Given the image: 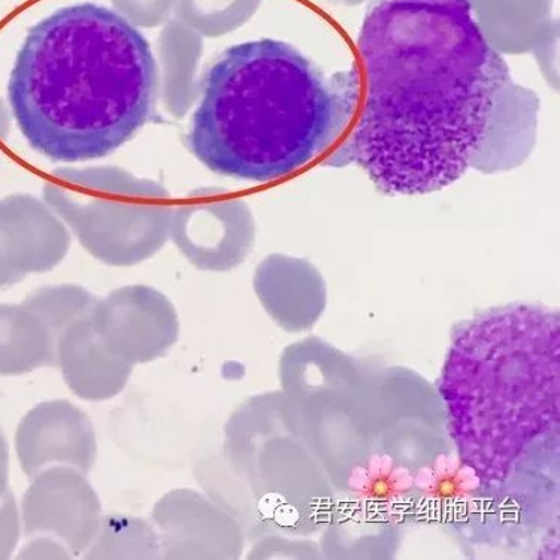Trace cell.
Segmentation results:
<instances>
[{
	"instance_id": "12",
	"label": "cell",
	"mask_w": 560,
	"mask_h": 560,
	"mask_svg": "<svg viewBox=\"0 0 560 560\" xmlns=\"http://www.w3.org/2000/svg\"><path fill=\"white\" fill-rule=\"evenodd\" d=\"M69 248L71 233L51 207L23 200L0 208V288L26 273L51 271Z\"/></svg>"
},
{
	"instance_id": "16",
	"label": "cell",
	"mask_w": 560,
	"mask_h": 560,
	"mask_svg": "<svg viewBox=\"0 0 560 560\" xmlns=\"http://www.w3.org/2000/svg\"><path fill=\"white\" fill-rule=\"evenodd\" d=\"M57 366V338L27 305L0 304V377Z\"/></svg>"
},
{
	"instance_id": "13",
	"label": "cell",
	"mask_w": 560,
	"mask_h": 560,
	"mask_svg": "<svg viewBox=\"0 0 560 560\" xmlns=\"http://www.w3.org/2000/svg\"><path fill=\"white\" fill-rule=\"evenodd\" d=\"M255 290L272 320L290 334L310 330L325 313V283L304 260L269 256L256 269Z\"/></svg>"
},
{
	"instance_id": "1",
	"label": "cell",
	"mask_w": 560,
	"mask_h": 560,
	"mask_svg": "<svg viewBox=\"0 0 560 560\" xmlns=\"http://www.w3.org/2000/svg\"><path fill=\"white\" fill-rule=\"evenodd\" d=\"M345 153L383 195L440 191L483 150L510 83L469 0H374Z\"/></svg>"
},
{
	"instance_id": "20",
	"label": "cell",
	"mask_w": 560,
	"mask_h": 560,
	"mask_svg": "<svg viewBox=\"0 0 560 560\" xmlns=\"http://www.w3.org/2000/svg\"><path fill=\"white\" fill-rule=\"evenodd\" d=\"M23 304L47 323L59 341L61 332L72 322L95 311L97 300L80 285L63 284L36 290Z\"/></svg>"
},
{
	"instance_id": "6",
	"label": "cell",
	"mask_w": 560,
	"mask_h": 560,
	"mask_svg": "<svg viewBox=\"0 0 560 560\" xmlns=\"http://www.w3.org/2000/svg\"><path fill=\"white\" fill-rule=\"evenodd\" d=\"M45 198L81 245L109 267H133L170 240L173 202L162 184L121 167H61Z\"/></svg>"
},
{
	"instance_id": "17",
	"label": "cell",
	"mask_w": 560,
	"mask_h": 560,
	"mask_svg": "<svg viewBox=\"0 0 560 560\" xmlns=\"http://www.w3.org/2000/svg\"><path fill=\"white\" fill-rule=\"evenodd\" d=\"M490 43L523 44L547 26L550 0H469Z\"/></svg>"
},
{
	"instance_id": "23",
	"label": "cell",
	"mask_w": 560,
	"mask_h": 560,
	"mask_svg": "<svg viewBox=\"0 0 560 560\" xmlns=\"http://www.w3.org/2000/svg\"><path fill=\"white\" fill-rule=\"evenodd\" d=\"M19 559H73L71 551L48 538H27L26 546L20 551Z\"/></svg>"
},
{
	"instance_id": "8",
	"label": "cell",
	"mask_w": 560,
	"mask_h": 560,
	"mask_svg": "<svg viewBox=\"0 0 560 560\" xmlns=\"http://www.w3.org/2000/svg\"><path fill=\"white\" fill-rule=\"evenodd\" d=\"M31 480L20 506L24 537L52 539L73 558H81L104 517L88 474L71 466H52Z\"/></svg>"
},
{
	"instance_id": "3",
	"label": "cell",
	"mask_w": 560,
	"mask_h": 560,
	"mask_svg": "<svg viewBox=\"0 0 560 560\" xmlns=\"http://www.w3.org/2000/svg\"><path fill=\"white\" fill-rule=\"evenodd\" d=\"M158 95L149 40L92 2L61 7L28 28L8 81L20 132L55 163L113 154L149 122Z\"/></svg>"
},
{
	"instance_id": "10",
	"label": "cell",
	"mask_w": 560,
	"mask_h": 560,
	"mask_svg": "<svg viewBox=\"0 0 560 560\" xmlns=\"http://www.w3.org/2000/svg\"><path fill=\"white\" fill-rule=\"evenodd\" d=\"M93 323L106 349L132 366L163 358L178 341L177 310L149 285H126L97 300Z\"/></svg>"
},
{
	"instance_id": "15",
	"label": "cell",
	"mask_w": 560,
	"mask_h": 560,
	"mask_svg": "<svg viewBox=\"0 0 560 560\" xmlns=\"http://www.w3.org/2000/svg\"><path fill=\"white\" fill-rule=\"evenodd\" d=\"M202 36L178 19L170 20L159 35V89L171 116L183 118L199 97L198 69Z\"/></svg>"
},
{
	"instance_id": "18",
	"label": "cell",
	"mask_w": 560,
	"mask_h": 560,
	"mask_svg": "<svg viewBox=\"0 0 560 560\" xmlns=\"http://www.w3.org/2000/svg\"><path fill=\"white\" fill-rule=\"evenodd\" d=\"M97 560L162 559V547L153 523L126 514L102 517L100 530L81 556Z\"/></svg>"
},
{
	"instance_id": "2",
	"label": "cell",
	"mask_w": 560,
	"mask_h": 560,
	"mask_svg": "<svg viewBox=\"0 0 560 560\" xmlns=\"http://www.w3.org/2000/svg\"><path fill=\"white\" fill-rule=\"evenodd\" d=\"M436 392L474 493L559 501L558 311L518 302L459 323Z\"/></svg>"
},
{
	"instance_id": "22",
	"label": "cell",
	"mask_w": 560,
	"mask_h": 560,
	"mask_svg": "<svg viewBox=\"0 0 560 560\" xmlns=\"http://www.w3.org/2000/svg\"><path fill=\"white\" fill-rule=\"evenodd\" d=\"M22 514L14 493L8 489L0 497V560L12 558L22 538Z\"/></svg>"
},
{
	"instance_id": "21",
	"label": "cell",
	"mask_w": 560,
	"mask_h": 560,
	"mask_svg": "<svg viewBox=\"0 0 560 560\" xmlns=\"http://www.w3.org/2000/svg\"><path fill=\"white\" fill-rule=\"evenodd\" d=\"M114 11L135 27L153 28L170 22L177 0H112Z\"/></svg>"
},
{
	"instance_id": "9",
	"label": "cell",
	"mask_w": 560,
	"mask_h": 560,
	"mask_svg": "<svg viewBox=\"0 0 560 560\" xmlns=\"http://www.w3.org/2000/svg\"><path fill=\"white\" fill-rule=\"evenodd\" d=\"M151 523L166 560H233L243 555L241 523L210 494L175 489L151 511Z\"/></svg>"
},
{
	"instance_id": "5",
	"label": "cell",
	"mask_w": 560,
	"mask_h": 560,
	"mask_svg": "<svg viewBox=\"0 0 560 560\" xmlns=\"http://www.w3.org/2000/svg\"><path fill=\"white\" fill-rule=\"evenodd\" d=\"M198 477L241 523L245 538L316 534L335 506L334 486L283 392L255 396L233 412L223 462H202Z\"/></svg>"
},
{
	"instance_id": "7",
	"label": "cell",
	"mask_w": 560,
	"mask_h": 560,
	"mask_svg": "<svg viewBox=\"0 0 560 560\" xmlns=\"http://www.w3.org/2000/svg\"><path fill=\"white\" fill-rule=\"evenodd\" d=\"M256 226L244 200L222 189H198L173 208L170 238L202 271L226 272L253 250Z\"/></svg>"
},
{
	"instance_id": "25",
	"label": "cell",
	"mask_w": 560,
	"mask_h": 560,
	"mask_svg": "<svg viewBox=\"0 0 560 560\" xmlns=\"http://www.w3.org/2000/svg\"><path fill=\"white\" fill-rule=\"evenodd\" d=\"M335 3H341V5H359V3L365 2V0H332Z\"/></svg>"
},
{
	"instance_id": "4",
	"label": "cell",
	"mask_w": 560,
	"mask_h": 560,
	"mask_svg": "<svg viewBox=\"0 0 560 560\" xmlns=\"http://www.w3.org/2000/svg\"><path fill=\"white\" fill-rule=\"evenodd\" d=\"M358 95V68L326 78L283 40L232 45L200 81L187 145L222 177L278 182L346 137Z\"/></svg>"
},
{
	"instance_id": "24",
	"label": "cell",
	"mask_w": 560,
	"mask_h": 560,
	"mask_svg": "<svg viewBox=\"0 0 560 560\" xmlns=\"http://www.w3.org/2000/svg\"><path fill=\"white\" fill-rule=\"evenodd\" d=\"M10 489V448L5 435L0 431V497Z\"/></svg>"
},
{
	"instance_id": "11",
	"label": "cell",
	"mask_w": 560,
	"mask_h": 560,
	"mask_svg": "<svg viewBox=\"0 0 560 560\" xmlns=\"http://www.w3.org/2000/svg\"><path fill=\"white\" fill-rule=\"evenodd\" d=\"M15 452L28 478L52 466L89 474L97 455L95 428L72 402L47 400L23 417L15 432Z\"/></svg>"
},
{
	"instance_id": "19",
	"label": "cell",
	"mask_w": 560,
	"mask_h": 560,
	"mask_svg": "<svg viewBox=\"0 0 560 560\" xmlns=\"http://www.w3.org/2000/svg\"><path fill=\"white\" fill-rule=\"evenodd\" d=\"M260 3L261 0H177L174 14L200 36L217 38L247 23Z\"/></svg>"
},
{
	"instance_id": "14",
	"label": "cell",
	"mask_w": 560,
	"mask_h": 560,
	"mask_svg": "<svg viewBox=\"0 0 560 560\" xmlns=\"http://www.w3.org/2000/svg\"><path fill=\"white\" fill-rule=\"evenodd\" d=\"M93 313L72 322L57 341V366L78 398L106 400L128 386L132 365L112 353L95 329Z\"/></svg>"
}]
</instances>
